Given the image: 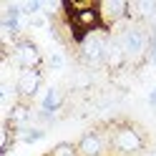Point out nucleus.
Returning a JSON list of instances; mask_svg holds the SVG:
<instances>
[{
  "instance_id": "nucleus-5",
  "label": "nucleus",
  "mask_w": 156,
  "mask_h": 156,
  "mask_svg": "<svg viewBox=\"0 0 156 156\" xmlns=\"http://www.w3.org/2000/svg\"><path fill=\"white\" fill-rule=\"evenodd\" d=\"M96 10H98L101 25L106 30H113L116 25L129 20V0H101L96 3Z\"/></svg>"
},
{
  "instance_id": "nucleus-10",
  "label": "nucleus",
  "mask_w": 156,
  "mask_h": 156,
  "mask_svg": "<svg viewBox=\"0 0 156 156\" xmlns=\"http://www.w3.org/2000/svg\"><path fill=\"white\" fill-rule=\"evenodd\" d=\"M41 10H43V3H38V0H28V3H20V13H23V18H25V15H28V18H35Z\"/></svg>"
},
{
  "instance_id": "nucleus-4",
  "label": "nucleus",
  "mask_w": 156,
  "mask_h": 156,
  "mask_svg": "<svg viewBox=\"0 0 156 156\" xmlns=\"http://www.w3.org/2000/svg\"><path fill=\"white\" fill-rule=\"evenodd\" d=\"M76 146H78V154L81 156H113L111 139H108V133H106L103 126L81 133V139H78Z\"/></svg>"
},
{
  "instance_id": "nucleus-7",
  "label": "nucleus",
  "mask_w": 156,
  "mask_h": 156,
  "mask_svg": "<svg viewBox=\"0 0 156 156\" xmlns=\"http://www.w3.org/2000/svg\"><path fill=\"white\" fill-rule=\"evenodd\" d=\"M103 68H106V71H111V73H121L123 68H129V66H126V53H123L121 43L116 41L113 35H111L108 45H106V55H103Z\"/></svg>"
},
{
  "instance_id": "nucleus-14",
  "label": "nucleus",
  "mask_w": 156,
  "mask_h": 156,
  "mask_svg": "<svg viewBox=\"0 0 156 156\" xmlns=\"http://www.w3.org/2000/svg\"><path fill=\"white\" fill-rule=\"evenodd\" d=\"M8 156H20V154H8Z\"/></svg>"
},
{
  "instance_id": "nucleus-3",
  "label": "nucleus",
  "mask_w": 156,
  "mask_h": 156,
  "mask_svg": "<svg viewBox=\"0 0 156 156\" xmlns=\"http://www.w3.org/2000/svg\"><path fill=\"white\" fill-rule=\"evenodd\" d=\"M3 61H10L15 66V71H25V68H41L43 71V63L45 58L41 53V48L35 45V41H30V38H20V41L15 43V48L10 51V55L3 58Z\"/></svg>"
},
{
  "instance_id": "nucleus-6",
  "label": "nucleus",
  "mask_w": 156,
  "mask_h": 156,
  "mask_svg": "<svg viewBox=\"0 0 156 156\" xmlns=\"http://www.w3.org/2000/svg\"><path fill=\"white\" fill-rule=\"evenodd\" d=\"M15 88H18V98L23 103L33 101L38 91L43 86V71L41 68H25V71H15Z\"/></svg>"
},
{
  "instance_id": "nucleus-8",
  "label": "nucleus",
  "mask_w": 156,
  "mask_h": 156,
  "mask_svg": "<svg viewBox=\"0 0 156 156\" xmlns=\"http://www.w3.org/2000/svg\"><path fill=\"white\" fill-rule=\"evenodd\" d=\"M63 103H66L63 91L58 88V86H48L45 93H43V98H41V111L48 113V116H55L58 111L63 108Z\"/></svg>"
},
{
  "instance_id": "nucleus-1",
  "label": "nucleus",
  "mask_w": 156,
  "mask_h": 156,
  "mask_svg": "<svg viewBox=\"0 0 156 156\" xmlns=\"http://www.w3.org/2000/svg\"><path fill=\"white\" fill-rule=\"evenodd\" d=\"M106 133L111 139V151L113 156H139L146 151V139L144 131H139V126L133 123H108L106 126Z\"/></svg>"
},
{
  "instance_id": "nucleus-12",
  "label": "nucleus",
  "mask_w": 156,
  "mask_h": 156,
  "mask_svg": "<svg viewBox=\"0 0 156 156\" xmlns=\"http://www.w3.org/2000/svg\"><path fill=\"white\" fill-rule=\"evenodd\" d=\"M149 106H151V111H156V86H154V91L149 93Z\"/></svg>"
},
{
  "instance_id": "nucleus-13",
  "label": "nucleus",
  "mask_w": 156,
  "mask_h": 156,
  "mask_svg": "<svg viewBox=\"0 0 156 156\" xmlns=\"http://www.w3.org/2000/svg\"><path fill=\"white\" fill-rule=\"evenodd\" d=\"M149 61L154 63V68H156V41L151 43V53H149Z\"/></svg>"
},
{
  "instance_id": "nucleus-9",
  "label": "nucleus",
  "mask_w": 156,
  "mask_h": 156,
  "mask_svg": "<svg viewBox=\"0 0 156 156\" xmlns=\"http://www.w3.org/2000/svg\"><path fill=\"white\" fill-rule=\"evenodd\" d=\"M45 156H81V154H78V146H76V144H71V141H61V144H55Z\"/></svg>"
},
{
  "instance_id": "nucleus-2",
  "label": "nucleus",
  "mask_w": 156,
  "mask_h": 156,
  "mask_svg": "<svg viewBox=\"0 0 156 156\" xmlns=\"http://www.w3.org/2000/svg\"><path fill=\"white\" fill-rule=\"evenodd\" d=\"M108 41H111V33L106 28H96V30L83 33L78 38L76 51H78V61L83 63V68H88V71L103 68V55H106Z\"/></svg>"
},
{
  "instance_id": "nucleus-11",
  "label": "nucleus",
  "mask_w": 156,
  "mask_h": 156,
  "mask_svg": "<svg viewBox=\"0 0 156 156\" xmlns=\"http://www.w3.org/2000/svg\"><path fill=\"white\" fill-rule=\"evenodd\" d=\"M48 68H53V71L63 68V55L61 53H51V55H48Z\"/></svg>"
}]
</instances>
